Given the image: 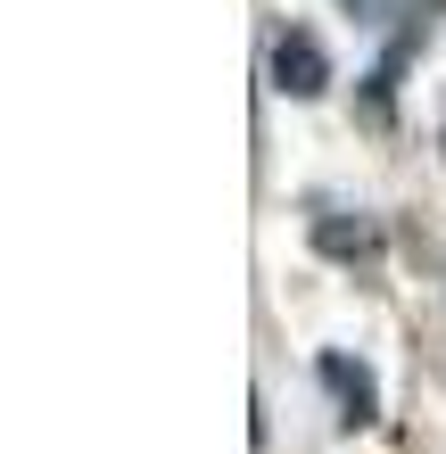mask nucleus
I'll use <instances>...</instances> for the list:
<instances>
[{"mask_svg": "<svg viewBox=\"0 0 446 454\" xmlns=\"http://www.w3.org/2000/svg\"><path fill=\"white\" fill-rule=\"evenodd\" d=\"M265 74H273V91H290V99H323L331 91V50L314 42L306 25H290V34H273Z\"/></svg>", "mask_w": 446, "mask_h": 454, "instance_id": "obj_1", "label": "nucleus"}, {"mask_svg": "<svg viewBox=\"0 0 446 454\" xmlns=\"http://www.w3.org/2000/svg\"><path fill=\"white\" fill-rule=\"evenodd\" d=\"M306 239L331 264H372L380 256V223L372 215H348V207H314V215H306Z\"/></svg>", "mask_w": 446, "mask_h": 454, "instance_id": "obj_2", "label": "nucleus"}, {"mask_svg": "<svg viewBox=\"0 0 446 454\" xmlns=\"http://www.w3.org/2000/svg\"><path fill=\"white\" fill-rule=\"evenodd\" d=\"M314 372H323V388L339 396V421H348V430L380 421V380H372L356 356H339V347H331V356H314Z\"/></svg>", "mask_w": 446, "mask_h": 454, "instance_id": "obj_3", "label": "nucleus"}, {"mask_svg": "<svg viewBox=\"0 0 446 454\" xmlns=\"http://www.w3.org/2000/svg\"><path fill=\"white\" fill-rule=\"evenodd\" d=\"M438 141H446V132H438Z\"/></svg>", "mask_w": 446, "mask_h": 454, "instance_id": "obj_4", "label": "nucleus"}]
</instances>
